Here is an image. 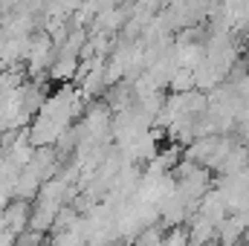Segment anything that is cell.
Here are the masks:
<instances>
[{
    "mask_svg": "<svg viewBox=\"0 0 249 246\" xmlns=\"http://www.w3.org/2000/svg\"><path fill=\"white\" fill-rule=\"evenodd\" d=\"M78 67V58H72V55H58V61L53 64V78H70L72 75V70Z\"/></svg>",
    "mask_w": 249,
    "mask_h": 246,
    "instance_id": "6da1fadb",
    "label": "cell"
}]
</instances>
